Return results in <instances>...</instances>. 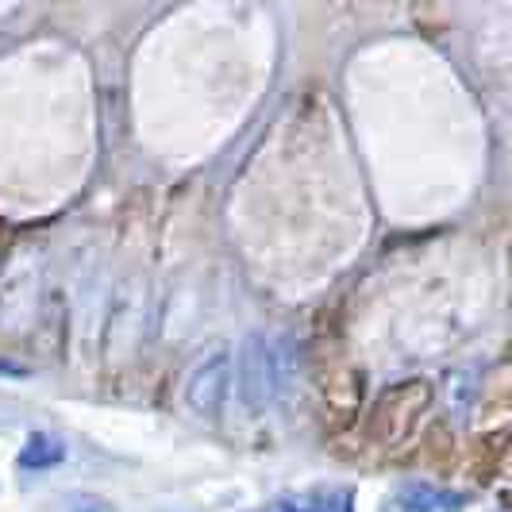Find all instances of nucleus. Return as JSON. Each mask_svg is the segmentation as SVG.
<instances>
[{
	"mask_svg": "<svg viewBox=\"0 0 512 512\" xmlns=\"http://www.w3.org/2000/svg\"><path fill=\"white\" fill-rule=\"evenodd\" d=\"M255 512H289V505H285V501H278V505H270V509H255Z\"/></svg>",
	"mask_w": 512,
	"mask_h": 512,
	"instance_id": "423d86ee",
	"label": "nucleus"
},
{
	"mask_svg": "<svg viewBox=\"0 0 512 512\" xmlns=\"http://www.w3.org/2000/svg\"><path fill=\"white\" fill-rule=\"evenodd\" d=\"M228 385H231V355L228 351H216V355L197 362V370L189 374V382H185V405L197 412V416L212 420V416L224 412Z\"/></svg>",
	"mask_w": 512,
	"mask_h": 512,
	"instance_id": "f03ea898",
	"label": "nucleus"
},
{
	"mask_svg": "<svg viewBox=\"0 0 512 512\" xmlns=\"http://www.w3.org/2000/svg\"><path fill=\"white\" fill-rule=\"evenodd\" d=\"M297 382V347L289 335H251L239 359V397L251 409H274Z\"/></svg>",
	"mask_w": 512,
	"mask_h": 512,
	"instance_id": "f257e3e1",
	"label": "nucleus"
},
{
	"mask_svg": "<svg viewBox=\"0 0 512 512\" xmlns=\"http://www.w3.org/2000/svg\"><path fill=\"white\" fill-rule=\"evenodd\" d=\"M397 509L401 512H462L466 509V493L432 486V482H405V486L397 489Z\"/></svg>",
	"mask_w": 512,
	"mask_h": 512,
	"instance_id": "7ed1b4c3",
	"label": "nucleus"
},
{
	"mask_svg": "<svg viewBox=\"0 0 512 512\" xmlns=\"http://www.w3.org/2000/svg\"><path fill=\"white\" fill-rule=\"evenodd\" d=\"M62 455H66V447H62L54 436H47V432H31L24 443V451H20V466H24V470H47V466H58Z\"/></svg>",
	"mask_w": 512,
	"mask_h": 512,
	"instance_id": "39448f33",
	"label": "nucleus"
},
{
	"mask_svg": "<svg viewBox=\"0 0 512 512\" xmlns=\"http://www.w3.org/2000/svg\"><path fill=\"white\" fill-rule=\"evenodd\" d=\"M289 512H355L351 489H308L301 497H285Z\"/></svg>",
	"mask_w": 512,
	"mask_h": 512,
	"instance_id": "20e7f679",
	"label": "nucleus"
}]
</instances>
